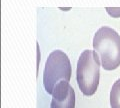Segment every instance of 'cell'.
I'll return each mask as SVG.
<instances>
[{
	"label": "cell",
	"instance_id": "5b68a950",
	"mask_svg": "<svg viewBox=\"0 0 120 108\" xmlns=\"http://www.w3.org/2000/svg\"><path fill=\"white\" fill-rule=\"evenodd\" d=\"M111 108H120V78L116 80L110 91Z\"/></svg>",
	"mask_w": 120,
	"mask_h": 108
},
{
	"label": "cell",
	"instance_id": "6da1fadb",
	"mask_svg": "<svg viewBox=\"0 0 120 108\" xmlns=\"http://www.w3.org/2000/svg\"><path fill=\"white\" fill-rule=\"evenodd\" d=\"M93 49L98 54L103 69L110 71L120 66V35L113 28L102 26L96 31Z\"/></svg>",
	"mask_w": 120,
	"mask_h": 108
},
{
	"label": "cell",
	"instance_id": "277c9868",
	"mask_svg": "<svg viewBox=\"0 0 120 108\" xmlns=\"http://www.w3.org/2000/svg\"><path fill=\"white\" fill-rule=\"evenodd\" d=\"M50 108H75V91L67 81H61L52 92Z\"/></svg>",
	"mask_w": 120,
	"mask_h": 108
},
{
	"label": "cell",
	"instance_id": "3957f363",
	"mask_svg": "<svg viewBox=\"0 0 120 108\" xmlns=\"http://www.w3.org/2000/svg\"><path fill=\"white\" fill-rule=\"evenodd\" d=\"M71 63L68 56L61 50H54L48 56L43 72V85L48 94H52L55 86L61 81L69 82Z\"/></svg>",
	"mask_w": 120,
	"mask_h": 108
},
{
	"label": "cell",
	"instance_id": "8992f818",
	"mask_svg": "<svg viewBox=\"0 0 120 108\" xmlns=\"http://www.w3.org/2000/svg\"><path fill=\"white\" fill-rule=\"evenodd\" d=\"M106 10L109 15H111L112 17L117 18L120 16V8L119 7H116V8H110V7H106Z\"/></svg>",
	"mask_w": 120,
	"mask_h": 108
},
{
	"label": "cell",
	"instance_id": "7a4b0ae2",
	"mask_svg": "<svg viewBox=\"0 0 120 108\" xmlns=\"http://www.w3.org/2000/svg\"><path fill=\"white\" fill-rule=\"evenodd\" d=\"M101 61L94 50H84L77 62L76 80L80 91L86 96L96 92L99 85Z\"/></svg>",
	"mask_w": 120,
	"mask_h": 108
}]
</instances>
